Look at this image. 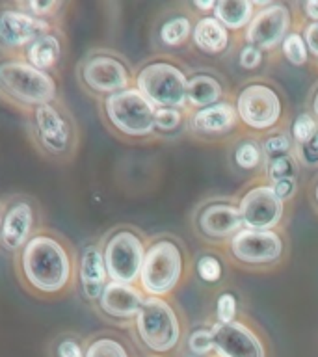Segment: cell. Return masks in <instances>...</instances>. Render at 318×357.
<instances>
[{"label":"cell","mask_w":318,"mask_h":357,"mask_svg":"<svg viewBox=\"0 0 318 357\" xmlns=\"http://www.w3.org/2000/svg\"><path fill=\"white\" fill-rule=\"evenodd\" d=\"M28 283L41 292H58L71 278V261L58 240L38 234L26 242L21 257Z\"/></svg>","instance_id":"obj_1"},{"label":"cell","mask_w":318,"mask_h":357,"mask_svg":"<svg viewBox=\"0 0 318 357\" xmlns=\"http://www.w3.org/2000/svg\"><path fill=\"white\" fill-rule=\"evenodd\" d=\"M0 86L24 105H50V100L56 97L54 78L28 61H2Z\"/></svg>","instance_id":"obj_2"},{"label":"cell","mask_w":318,"mask_h":357,"mask_svg":"<svg viewBox=\"0 0 318 357\" xmlns=\"http://www.w3.org/2000/svg\"><path fill=\"white\" fill-rule=\"evenodd\" d=\"M138 91L151 105L177 108L188 100V80L183 71L172 63L156 61L139 71Z\"/></svg>","instance_id":"obj_3"},{"label":"cell","mask_w":318,"mask_h":357,"mask_svg":"<svg viewBox=\"0 0 318 357\" xmlns=\"http://www.w3.org/2000/svg\"><path fill=\"white\" fill-rule=\"evenodd\" d=\"M139 339L153 351L164 354L175 348L181 337V328L175 312L160 298H147L136 314Z\"/></svg>","instance_id":"obj_4"},{"label":"cell","mask_w":318,"mask_h":357,"mask_svg":"<svg viewBox=\"0 0 318 357\" xmlns=\"http://www.w3.org/2000/svg\"><path fill=\"white\" fill-rule=\"evenodd\" d=\"M183 272L181 251L169 240H160L145 251L139 279L151 296L167 294L177 284Z\"/></svg>","instance_id":"obj_5"},{"label":"cell","mask_w":318,"mask_h":357,"mask_svg":"<svg viewBox=\"0 0 318 357\" xmlns=\"http://www.w3.org/2000/svg\"><path fill=\"white\" fill-rule=\"evenodd\" d=\"M112 125L128 136H145L155 128V106L138 89H123L106 99Z\"/></svg>","instance_id":"obj_6"},{"label":"cell","mask_w":318,"mask_h":357,"mask_svg":"<svg viewBox=\"0 0 318 357\" xmlns=\"http://www.w3.org/2000/svg\"><path fill=\"white\" fill-rule=\"evenodd\" d=\"M103 255H105L106 272L112 281L130 284L139 278L145 250L142 240L134 233L121 231L114 234L108 240Z\"/></svg>","instance_id":"obj_7"},{"label":"cell","mask_w":318,"mask_h":357,"mask_svg":"<svg viewBox=\"0 0 318 357\" xmlns=\"http://www.w3.org/2000/svg\"><path fill=\"white\" fill-rule=\"evenodd\" d=\"M238 212L248 229L268 231L278 225L283 216V201L275 195L272 186H257L242 197Z\"/></svg>","instance_id":"obj_8"},{"label":"cell","mask_w":318,"mask_h":357,"mask_svg":"<svg viewBox=\"0 0 318 357\" xmlns=\"http://www.w3.org/2000/svg\"><path fill=\"white\" fill-rule=\"evenodd\" d=\"M236 110L245 125L253 128H268L275 125L281 116V102L278 93L268 86H248L238 95Z\"/></svg>","instance_id":"obj_9"},{"label":"cell","mask_w":318,"mask_h":357,"mask_svg":"<svg viewBox=\"0 0 318 357\" xmlns=\"http://www.w3.org/2000/svg\"><path fill=\"white\" fill-rule=\"evenodd\" d=\"M214 348L220 357H264V348L244 324H214L211 328Z\"/></svg>","instance_id":"obj_10"},{"label":"cell","mask_w":318,"mask_h":357,"mask_svg":"<svg viewBox=\"0 0 318 357\" xmlns=\"http://www.w3.org/2000/svg\"><path fill=\"white\" fill-rule=\"evenodd\" d=\"M231 245L234 257L250 264L275 261L283 250V242L273 231H253V229L238 231L234 234Z\"/></svg>","instance_id":"obj_11"},{"label":"cell","mask_w":318,"mask_h":357,"mask_svg":"<svg viewBox=\"0 0 318 357\" xmlns=\"http://www.w3.org/2000/svg\"><path fill=\"white\" fill-rule=\"evenodd\" d=\"M290 26L289 10L281 4L268 6L266 10L259 11L248 28V41L251 47L272 49L285 39V33Z\"/></svg>","instance_id":"obj_12"},{"label":"cell","mask_w":318,"mask_h":357,"mask_svg":"<svg viewBox=\"0 0 318 357\" xmlns=\"http://www.w3.org/2000/svg\"><path fill=\"white\" fill-rule=\"evenodd\" d=\"M82 77L89 88L100 93H117L128 86L127 67L110 56H95L86 61Z\"/></svg>","instance_id":"obj_13"},{"label":"cell","mask_w":318,"mask_h":357,"mask_svg":"<svg viewBox=\"0 0 318 357\" xmlns=\"http://www.w3.org/2000/svg\"><path fill=\"white\" fill-rule=\"evenodd\" d=\"M49 24L41 17L17 10L0 11V41L8 47L30 45L45 36Z\"/></svg>","instance_id":"obj_14"},{"label":"cell","mask_w":318,"mask_h":357,"mask_svg":"<svg viewBox=\"0 0 318 357\" xmlns=\"http://www.w3.org/2000/svg\"><path fill=\"white\" fill-rule=\"evenodd\" d=\"M145 298L138 289H134L132 284L117 283L110 281L106 283L105 290L99 298V303L106 314L116 318H132L136 317L144 305Z\"/></svg>","instance_id":"obj_15"},{"label":"cell","mask_w":318,"mask_h":357,"mask_svg":"<svg viewBox=\"0 0 318 357\" xmlns=\"http://www.w3.org/2000/svg\"><path fill=\"white\" fill-rule=\"evenodd\" d=\"M36 127H38L39 139L47 149L52 153H61L69 145V125L54 106L41 105L36 108Z\"/></svg>","instance_id":"obj_16"},{"label":"cell","mask_w":318,"mask_h":357,"mask_svg":"<svg viewBox=\"0 0 318 357\" xmlns=\"http://www.w3.org/2000/svg\"><path fill=\"white\" fill-rule=\"evenodd\" d=\"M33 214L32 206L28 203H17L6 212L2 229H0V240L8 250L15 251L22 245H26L30 231H32Z\"/></svg>","instance_id":"obj_17"},{"label":"cell","mask_w":318,"mask_h":357,"mask_svg":"<svg viewBox=\"0 0 318 357\" xmlns=\"http://www.w3.org/2000/svg\"><path fill=\"white\" fill-rule=\"evenodd\" d=\"M106 278L108 272H106L105 255L97 245H88L80 257V283L89 300L100 298L106 287Z\"/></svg>","instance_id":"obj_18"},{"label":"cell","mask_w":318,"mask_h":357,"mask_svg":"<svg viewBox=\"0 0 318 357\" xmlns=\"http://www.w3.org/2000/svg\"><path fill=\"white\" fill-rule=\"evenodd\" d=\"M201 229L214 238H227L233 236L242 227V218L238 208L231 205H211L206 206L199 218Z\"/></svg>","instance_id":"obj_19"},{"label":"cell","mask_w":318,"mask_h":357,"mask_svg":"<svg viewBox=\"0 0 318 357\" xmlns=\"http://www.w3.org/2000/svg\"><path fill=\"white\" fill-rule=\"evenodd\" d=\"M194 41L201 50L214 54L227 47L229 33L216 17H205L195 26Z\"/></svg>","instance_id":"obj_20"},{"label":"cell","mask_w":318,"mask_h":357,"mask_svg":"<svg viewBox=\"0 0 318 357\" xmlns=\"http://www.w3.org/2000/svg\"><path fill=\"white\" fill-rule=\"evenodd\" d=\"M236 112L229 105H212L199 110L194 117V125L201 132H223L233 127Z\"/></svg>","instance_id":"obj_21"},{"label":"cell","mask_w":318,"mask_h":357,"mask_svg":"<svg viewBox=\"0 0 318 357\" xmlns=\"http://www.w3.org/2000/svg\"><path fill=\"white\" fill-rule=\"evenodd\" d=\"M26 58L30 66L45 71V69L54 66L58 58H60V41L54 36L45 33V36H41V38L28 45Z\"/></svg>","instance_id":"obj_22"},{"label":"cell","mask_w":318,"mask_h":357,"mask_svg":"<svg viewBox=\"0 0 318 357\" xmlns=\"http://www.w3.org/2000/svg\"><path fill=\"white\" fill-rule=\"evenodd\" d=\"M216 19L222 22L223 26L231 30H238L253 15V6L250 0H220L214 8Z\"/></svg>","instance_id":"obj_23"},{"label":"cell","mask_w":318,"mask_h":357,"mask_svg":"<svg viewBox=\"0 0 318 357\" xmlns=\"http://www.w3.org/2000/svg\"><path fill=\"white\" fill-rule=\"evenodd\" d=\"M222 97V86L212 77L199 75L188 80V100L195 106L214 105Z\"/></svg>","instance_id":"obj_24"},{"label":"cell","mask_w":318,"mask_h":357,"mask_svg":"<svg viewBox=\"0 0 318 357\" xmlns=\"http://www.w3.org/2000/svg\"><path fill=\"white\" fill-rule=\"evenodd\" d=\"M190 21L186 17H177V19H172L167 21L160 30V39L169 47H177L184 41V39L190 36Z\"/></svg>","instance_id":"obj_25"},{"label":"cell","mask_w":318,"mask_h":357,"mask_svg":"<svg viewBox=\"0 0 318 357\" xmlns=\"http://www.w3.org/2000/svg\"><path fill=\"white\" fill-rule=\"evenodd\" d=\"M86 357H128V354L116 339H97L88 346Z\"/></svg>","instance_id":"obj_26"},{"label":"cell","mask_w":318,"mask_h":357,"mask_svg":"<svg viewBox=\"0 0 318 357\" xmlns=\"http://www.w3.org/2000/svg\"><path fill=\"white\" fill-rule=\"evenodd\" d=\"M283 52L287 56V60L294 66H301L307 60V47L303 43L300 33H289L283 39Z\"/></svg>","instance_id":"obj_27"},{"label":"cell","mask_w":318,"mask_h":357,"mask_svg":"<svg viewBox=\"0 0 318 357\" xmlns=\"http://www.w3.org/2000/svg\"><path fill=\"white\" fill-rule=\"evenodd\" d=\"M292 172H294V164H292L290 156H275L268 166V175H270L273 183L283 181V178H290Z\"/></svg>","instance_id":"obj_28"},{"label":"cell","mask_w":318,"mask_h":357,"mask_svg":"<svg viewBox=\"0 0 318 357\" xmlns=\"http://www.w3.org/2000/svg\"><path fill=\"white\" fill-rule=\"evenodd\" d=\"M214 348V339H212L211 329H197L190 337V350L197 356H205Z\"/></svg>","instance_id":"obj_29"},{"label":"cell","mask_w":318,"mask_h":357,"mask_svg":"<svg viewBox=\"0 0 318 357\" xmlns=\"http://www.w3.org/2000/svg\"><path fill=\"white\" fill-rule=\"evenodd\" d=\"M317 123H315V119H312L309 114H301V116H298V119L294 121L292 134H294V138L298 139L300 144H305L307 139L317 132Z\"/></svg>","instance_id":"obj_30"},{"label":"cell","mask_w":318,"mask_h":357,"mask_svg":"<svg viewBox=\"0 0 318 357\" xmlns=\"http://www.w3.org/2000/svg\"><path fill=\"white\" fill-rule=\"evenodd\" d=\"M197 272H199L203 281L214 283V281H218L220 275H222V266H220L218 259H214V257L211 255H205L201 257L199 262H197Z\"/></svg>","instance_id":"obj_31"},{"label":"cell","mask_w":318,"mask_h":357,"mask_svg":"<svg viewBox=\"0 0 318 357\" xmlns=\"http://www.w3.org/2000/svg\"><path fill=\"white\" fill-rule=\"evenodd\" d=\"M234 158H236V164H238L240 167H244V169H251V167H255L257 164H259V158H261V155H259L257 145L242 144L238 149H236V155H234Z\"/></svg>","instance_id":"obj_32"},{"label":"cell","mask_w":318,"mask_h":357,"mask_svg":"<svg viewBox=\"0 0 318 357\" xmlns=\"http://www.w3.org/2000/svg\"><path fill=\"white\" fill-rule=\"evenodd\" d=\"M181 123V114L175 108H158L155 112V125L162 130H173Z\"/></svg>","instance_id":"obj_33"},{"label":"cell","mask_w":318,"mask_h":357,"mask_svg":"<svg viewBox=\"0 0 318 357\" xmlns=\"http://www.w3.org/2000/svg\"><path fill=\"white\" fill-rule=\"evenodd\" d=\"M218 318L220 324H229L233 322L234 312H236V301H234L233 294H222L218 298Z\"/></svg>","instance_id":"obj_34"},{"label":"cell","mask_w":318,"mask_h":357,"mask_svg":"<svg viewBox=\"0 0 318 357\" xmlns=\"http://www.w3.org/2000/svg\"><path fill=\"white\" fill-rule=\"evenodd\" d=\"M56 356L58 357H86V350H84L80 342L75 339H63L56 348Z\"/></svg>","instance_id":"obj_35"},{"label":"cell","mask_w":318,"mask_h":357,"mask_svg":"<svg viewBox=\"0 0 318 357\" xmlns=\"http://www.w3.org/2000/svg\"><path fill=\"white\" fill-rule=\"evenodd\" d=\"M301 158H303V162L309 164V166L318 162V128L317 132L312 134L311 138L301 145Z\"/></svg>","instance_id":"obj_36"},{"label":"cell","mask_w":318,"mask_h":357,"mask_svg":"<svg viewBox=\"0 0 318 357\" xmlns=\"http://www.w3.org/2000/svg\"><path fill=\"white\" fill-rule=\"evenodd\" d=\"M261 63V50L255 49V47H245L242 52H240V66L245 67V69H253Z\"/></svg>","instance_id":"obj_37"},{"label":"cell","mask_w":318,"mask_h":357,"mask_svg":"<svg viewBox=\"0 0 318 357\" xmlns=\"http://www.w3.org/2000/svg\"><path fill=\"white\" fill-rule=\"evenodd\" d=\"M264 149H266L268 155H281V153L289 149V138L287 136H275V138L266 139Z\"/></svg>","instance_id":"obj_38"},{"label":"cell","mask_w":318,"mask_h":357,"mask_svg":"<svg viewBox=\"0 0 318 357\" xmlns=\"http://www.w3.org/2000/svg\"><path fill=\"white\" fill-rule=\"evenodd\" d=\"M58 6V2L54 0H32V2H28V8L32 10V15H47L49 11H52Z\"/></svg>","instance_id":"obj_39"},{"label":"cell","mask_w":318,"mask_h":357,"mask_svg":"<svg viewBox=\"0 0 318 357\" xmlns=\"http://www.w3.org/2000/svg\"><path fill=\"white\" fill-rule=\"evenodd\" d=\"M273 192H275V195H278L279 199L283 201L287 199V197H290L292 195V192H294V181H292V177L290 178H283V181H278V183H273Z\"/></svg>","instance_id":"obj_40"},{"label":"cell","mask_w":318,"mask_h":357,"mask_svg":"<svg viewBox=\"0 0 318 357\" xmlns=\"http://www.w3.org/2000/svg\"><path fill=\"white\" fill-rule=\"evenodd\" d=\"M305 45L311 49L312 54L318 56V22H312L305 28Z\"/></svg>","instance_id":"obj_41"},{"label":"cell","mask_w":318,"mask_h":357,"mask_svg":"<svg viewBox=\"0 0 318 357\" xmlns=\"http://www.w3.org/2000/svg\"><path fill=\"white\" fill-rule=\"evenodd\" d=\"M305 13L307 17H311L312 21L318 22V0H307Z\"/></svg>","instance_id":"obj_42"},{"label":"cell","mask_w":318,"mask_h":357,"mask_svg":"<svg viewBox=\"0 0 318 357\" xmlns=\"http://www.w3.org/2000/svg\"><path fill=\"white\" fill-rule=\"evenodd\" d=\"M195 6L199 10H211L212 6H214V0H195Z\"/></svg>","instance_id":"obj_43"},{"label":"cell","mask_w":318,"mask_h":357,"mask_svg":"<svg viewBox=\"0 0 318 357\" xmlns=\"http://www.w3.org/2000/svg\"><path fill=\"white\" fill-rule=\"evenodd\" d=\"M315 110H317V114H318V93H317V97H315Z\"/></svg>","instance_id":"obj_44"},{"label":"cell","mask_w":318,"mask_h":357,"mask_svg":"<svg viewBox=\"0 0 318 357\" xmlns=\"http://www.w3.org/2000/svg\"><path fill=\"white\" fill-rule=\"evenodd\" d=\"M317 201H318V186H317Z\"/></svg>","instance_id":"obj_45"}]
</instances>
